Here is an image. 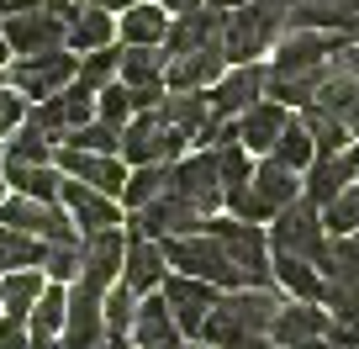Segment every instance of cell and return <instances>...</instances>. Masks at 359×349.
Here are the masks:
<instances>
[{
  "mask_svg": "<svg viewBox=\"0 0 359 349\" xmlns=\"http://www.w3.org/2000/svg\"><path fill=\"white\" fill-rule=\"evenodd\" d=\"M201 48H222V11L201 6V11L169 16V37H164V53H169V58L201 53Z\"/></svg>",
  "mask_w": 359,
  "mask_h": 349,
  "instance_id": "obj_21",
  "label": "cell"
},
{
  "mask_svg": "<svg viewBox=\"0 0 359 349\" xmlns=\"http://www.w3.org/2000/svg\"><path fill=\"white\" fill-rule=\"evenodd\" d=\"M264 91H269V69L264 64H233L212 91H206L212 96V117L217 122H238L254 101H264Z\"/></svg>",
  "mask_w": 359,
  "mask_h": 349,
  "instance_id": "obj_14",
  "label": "cell"
},
{
  "mask_svg": "<svg viewBox=\"0 0 359 349\" xmlns=\"http://www.w3.org/2000/svg\"><path fill=\"white\" fill-rule=\"evenodd\" d=\"M53 154H58V138L48 127H37L32 117L0 143V159H11V164H53Z\"/></svg>",
  "mask_w": 359,
  "mask_h": 349,
  "instance_id": "obj_33",
  "label": "cell"
},
{
  "mask_svg": "<svg viewBox=\"0 0 359 349\" xmlns=\"http://www.w3.org/2000/svg\"><path fill=\"white\" fill-rule=\"evenodd\" d=\"M48 259V244L32 233H16V228H0V275L11 270H43Z\"/></svg>",
  "mask_w": 359,
  "mask_h": 349,
  "instance_id": "obj_35",
  "label": "cell"
},
{
  "mask_svg": "<svg viewBox=\"0 0 359 349\" xmlns=\"http://www.w3.org/2000/svg\"><path fill=\"white\" fill-rule=\"evenodd\" d=\"M206 6H212V11H222V16H227V11H238V6H248V0H206Z\"/></svg>",
  "mask_w": 359,
  "mask_h": 349,
  "instance_id": "obj_47",
  "label": "cell"
},
{
  "mask_svg": "<svg viewBox=\"0 0 359 349\" xmlns=\"http://www.w3.org/2000/svg\"><path fill=\"white\" fill-rule=\"evenodd\" d=\"M180 344H185V338H180L175 317H169L164 296H158V291L137 296V312H133V349H180Z\"/></svg>",
  "mask_w": 359,
  "mask_h": 349,
  "instance_id": "obj_25",
  "label": "cell"
},
{
  "mask_svg": "<svg viewBox=\"0 0 359 349\" xmlns=\"http://www.w3.org/2000/svg\"><path fill=\"white\" fill-rule=\"evenodd\" d=\"M291 127V106H280V101H254L243 117H238V143L248 148V154H269L275 148V138Z\"/></svg>",
  "mask_w": 359,
  "mask_h": 349,
  "instance_id": "obj_24",
  "label": "cell"
},
{
  "mask_svg": "<svg viewBox=\"0 0 359 349\" xmlns=\"http://www.w3.org/2000/svg\"><path fill=\"white\" fill-rule=\"evenodd\" d=\"M348 69H354V74H359V53H348Z\"/></svg>",
  "mask_w": 359,
  "mask_h": 349,
  "instance_id": "obj_49",
  "label": "cell"
},
{
  "mask_svg": "<svg viewBox=\"0 0 359 349\" xmlns=\"http://www.w3.org/2000/svg\"><path fill=\"white\" fill-rule=\"evenodd\" d=\"M291 11H296V0H248V6L227 11L222 16L227 69H233V64H259V53H264V48L275 43V32L291 22Z\"/></svg>",
  "mask_w": 359,
  "mask_h": 349,
  "instance_id": "obj_3",
  "label": "cell"
},
{
  "mask_svg": "<svg viewBox=\"0 0 359 349\" xmlns=\"http://www.w3.org/2000/svg\"><path fill=\"white\" fill-rule=\"evenodd\" d=\"M43 291H48V275L43 270H11V275H0V317L27 323Z\"/></svg>",
  "mask_w": 359,
  "mask_h": 349,
  "instance_id": "obj_31",
  "label": "cell"
},
{
  "mask_svg": "<svg viewBox=\"0 0 359 349\" xmlns=\"http://www.w3.org/2000/svg\"><path fill=\"white\" fill-rule=\"evenodd\" d=\"M201 349H206V344H201Z\"/></svg>",
  "mask_w": 359,
  "mask_h": 349,
  "instance_id": "obj_53",
  "label": "cell"
},
{
  "mask_svg": "<svg viewBox=\"0 0 359 349\" xmlns=\"http://www.w3.org/2000/svg\"><path fill=\"white\" fill-rule=\"evenodd\" d=\"M323 228H327V238H354L359 233V180L344 185V191L323 206Z\"/></svg>",
  "mask_w": 359,
  "mask_h": 349,
  "instance_id": "obj_38",
  "label": "cell"
},
{
  "mask_svg": "<svg viewBox=\"0 0 359 349\" xmlns=\"http://www.w3.org/2000/svg\"><path fill=\"white\" fill-rule=\"evenodd\" d=\"M169 185H175V164H137V169H127L122 212H143V206H148V202H158Z\"/></svg>",
  "mask_w": 359,
  "mask_h": 349,
  "instance_id": "obj_34",
  "label": "cell"
},
{
  "mask_svg": "<svg viewBox=\"0 0 359 349\" xmlns=\"http://www.w3.org/2000/svg\"><path fill=\"white\" fill-rule=\"evenodd\" d=\"M354 16H359V0H296V11L285 27L296 32H348L354 37Z\"/></svg>",
  "mask_w": 359,
  "mask_h": 349,
  "instance_id": "obj_28",
  "label": "cell"
},
{
  "mask_svg": "<svg viewBox=\"0 0 359 349\" xmlns=\"http://www.w3.org/2000/svg\"><path fill=\"white\" fill-rule=\"evenodd\" d=\"M158 296H164V307H169V317H175V328H180V338L185 344H201V328H206V317H212V307H217V286H206V281H196V275H180V270H169V281L158 286Z\"/></svg>",
  "mask_w": 359,
  "mask_h": 349,
  "instance_id": "obj_8",
  "label": "cell"
},
{
  "mask_svg": "<svg viewBox=\"0 0 359 349\" xmlns=\"http://www.w3.org/2000/svg\"><path fill=\"white\" fill-rule=\"evenodd\" d=\"M164 259H169V270L196 275V281L217 286V291H243V281H238V270H233V259H227V254H222V244L206 233V223L196 228V233L164 238Z\"/></svg>",
  "mask_w": 359,
  "mask_h": 349,
  "instance_id": "obj_4",
  "label": "cell"
},
{
  "mask_svg": "<svg viewBox=\"0 0 359 349\" xmlns=\"http://www.w3.org/2000/svg\"><path fill=\"white\" fill-rule=\"evenodd\" d=\"M22 11H48V0H0V22H6V16H22Z\"/></svg>",
  "mask_w": 359,
  "mask_h": 349,
  "instance_id": "obj_44",
  "label": "cell"
},
{
  "mask_svg": "<svg viewBox=\"0 0 359 349\" xmlns=\"http://www.w3.org/2000/svg\"><path fill=\"white\" fill-rule=\"evenodd\" d=\"M354 244H359V233H354Z\"/></svg>",
  "mask_w": 359,
  "mask_h": 349,
  "instance_id": "obj_51",
  "label": "cell"
},
{
  "mask_svg": "<svg viewBox=\"0 0 359 349\" xmlns=\"http://www.w3.org/2000/svg\"><path fill=\"white\" fill-rule=\"evenodd\" d=\"M0 202H6V180H0Z\"/></svg>",
  "mask_w": 359,
  "mask_h": 349,
  "instance_id": "obj_50",
  "label": "cell"
},
{
  "mask_svg": "<svg viewBox=\"0 0 359 349\" xmlns=\"http://www.w3.org/2000/svg\"><path fill=\"white\" fill-rule=\"evenodd\" d=\"M11 58H37V53H58L64 48V16L58 11H22L0 22Z\"/></svg>",
  "mask_w": 359,
  "mask_h": 349,
  "instance_id": "obj_15",
  "label": "cell"
},
{
  "mask_svg": "<svg viewBox=\"0 0 359 349\" xmlns=\"http://www.w3.org/2000/svg\"><path fill=\"white\" fill-rule=\"evenodd\" d=\"M296 122L306 127V138H312L317 159H323V154H338V148H348V143H354V138L344 133V122H338V117H327L323 106H302V117H296Z\"/></svg>",
  "mask_w": 359,
  "mask_h": 349,
  "instance_id": "obj_36",
  "label": "cell"
},
{
  "mask_svg": "<svg viewBox=\"0 0 359 349\" xmlns=\"http://www.w3.org/2000/svg\"><path fill=\"white\" fill-rule=\"evenodd\" d=\"M79 6H90V11H106V16H116V11H133L137 0H79Z\"/></svg>",
  "mask_w": 359,
  "mask_h": 349,
  "instance_id": "obj_45",
  "label": "cell"
},
{
  "mask_svg": "<svg viewBox=\"0 0 359 349\" xmlns=\"http://www.w3.org/2000/svg\"><path fill=\"white\" fill-rule=\"evenodd\" d=\"M269 275H275V291H285L291 302H317L323 307V270H317L312 259L275 254V249H269Z\"/></svg>",
  "mask_w": 359,
  "mask_h": 349,
  "instance_id": "obj_27",
  "label": "cell"
},
{
  "mask_svg": "<svg viewBox=\"0 0 359 349\" xmlns=\"http://www.w3.org/2000/svg\"><path fill=\"white\" fill-rule=\"evenodd\" d=\"M95 117H101V122H111V127H127L137 117V106H133V91H127L122 79H116V85H106L101 96H95Z\"/></svg>",
  "mask_w": 359,
  "mask_h": 349,
  "instance_id": "obj_41",
  "label": "cell"
},
{
  "mask_svg": "<svg viewBox=\"0 0 359 349\" xmlns=\"http://www.w3.org/2000/svg\"><path fill=\"white\" fill-rule=\"evenodd\" d=\"M327 328H333V317L317 302H280V312L269 323V344L275 349H312V344H327Z\"/></svg>",
  "mask_w": 359,
  "mask_h": 349,
  "instance_id": "obj_18",
  "label": "cell"
},
{
  "mask_svg": "<svg viewBox=\"0 0 359 349\" xmlns=\"http://www.w3.org/2000/svg\"><path fill=\"white\" fill-rule=\"evenodd\" d=\"M116 64H122V48H101V53H85L79 58V85H85V91H95L101 96L106 85H116Z\"/></svg>",
  "mask_w": 359,
  "mask_h": 349,
  "instance_id": "obj_40",
  "label": "cell"
},
{
  "mask_svg": "<svg viewBox=\"0 0 359 349\" xmlns=\"http://www.w3.org/2000/svg\"><path fill=\"white\" fill-rule=\"evenodd\" d=\"M296 202H302V175L285 169V164H275V159H259L254 175H248V185L227 196V217L264 228V223H275V217H280L285 206H296Z\"/></svg>",
  "mask_w": 359,
  "mask_h": 349,
  "instance_id": "obj_2",
  "label": "cell"
},
{
  "mask_svg": "<svg viewBox=\"0 0 359 349\" xmlns=\"http://www.w3.org/2000/svg\"><path fill=\"white\" fill-rule=\"evenodd\" d=\"M164 69H169L164 48H122L116 79H122L127 91H164Z\"/></svg>",
  "mask_w": 359,
  "mask_h": 349,
  "instance_id": "obj_30",
  "label": "cell"
},
{
  "mask_svg": "<svg viewBox=\"0 0 359 349\" xmlns=\"http://www.w3.org/2000/svg\"><path fill=\"white\" fill-rule=\"evenodd\" d=\"M206 233L222 244V254L233 259V270L243 286H275L269 275V233L254 223H238V217H201Z\"/></svg>",
  "mask_w": 359,
  "mask_h": 349,
  "instance_id": "obj_5",
  "label": "cell"
},
{
  "mask_svg": "<svg viewBox=\"0 0 359 349\" xmlns=\"http://www.w3.org/2000/svg\"><path fill=\"white\" fill-rule=\"evenodd\" d=\"M58 206L69 212V223H74L79 238H85V233H106V228H127V212H122L116 196L90 191V185H79V180L58 185Z\"/></svg>",
  "mask_w": 359,
  "mask_h": 349,
  "instance_id": "obj_12",
  "label": "cell"
},
{
  "mask_svg": "<svg viewBox=\"0 0 359 349\" xmlns=\"http://www.w3.org/2000/svg\"><path fill=\"white\" fill-rule=\"evenodd\" d=\"M158 6H164L169 16H185V11H201L206 0H158Z\"/></svg>",
  "mask_w": 359,
  "mask_h": 349,
  "instance_id": "obj_46",
  "label": "cell"
},
{
  "mask_svg": "<svg viewBox=\"0 0 359 349\" xmlns=\"http://www.w3.org/2000/svg\"><path fill=\"white\" fill-rule=\"evenodd\" d=\"M185 138L175 133V122H169L164 112H137L133 122L122 127V159H127V169H137V164H175V159H185Z\"/></svg>",
  "mask_w": 359,
  "mask_h": 349,
  "instance_id": "obj_7",
  "label": "cell"
},
{
  "mask_svg": "<svg viewBox=\"0 0 359 349\" xmlns=\"http://www.w3.org/2000/svg\"><path fill=\"white\" fill-rule=\"evenodd\" d=\"M201 228V217H196V206L191 202H180L175 196V185H169L158 202H148L143 212H127V233H137V238H180V233H196Z\"/></svg>",
  "mask_w": 359,
  "mask_h": 349,
  "instance_id": "obj_16",
  "label": "cell"
},
{
  "mask_svg": "<svg viewBox=\"0 0 359 349\" xmlns=\"http://www.w3.org/2000/svg\"><path fill=\"white\" fill-rule=\"evenodd\" d=\"M0 180H6L11 196H27V202H58L64 175L53 164H11V159H0Z\"/></svg>",
  "mask_w": 359,
  "mask_h": 349,
  "instance_id": "obj_29",
  "label": "cell"
},
{
  "mask_svg": "<svg viewBox=\"0 0 359 349\" xmlns=\"http://www.w3.org/2000/svg\"><path fill=\"white\" fill-rule=\"evenodd\" d=\"M64 48L74 58H85V53H101V48H111V16L106 11H90V6H79V0H69L64 11Z\"/></svg>",
  "mask_w": 359,
  "mask_h": 349,
  "instance_id": "obj_22",
  "label": "cell"
},
{
  "mask_svg": "<svg viewBox=\"0 0 359 349\" xmlns=\"http://www.w3.org/2000/svg\"><path fill=\"white\" fill-rule=\"evenodd\" d=\"M0 349H32V338H27V323H16V317H0Z\"/></svg>",
  "mask_w": 359,
  "mask_h": 349,
  "instance_id": "obj_43",
  "label": "cell"
},
{
  "mask_svg": "<svg viewBox=\"0 0 359 349\" xmlns=\"http://www.w3.org/2000/svg\"><path fill=\"white\" fill-rule=\"evenodd\" d=\"M169 281V259H164V244L158 238H137L127 233V259H122V286L133 296H148Z\"/></svg>",
  "mask_w": 359,
  "mask_h": 349,
  "instance_id": "obj_20",
  "label": "cell"
},
{
  "mask_svg": "<svg viewBox=\"0 0 359 349\" xmlns=\"http://www.w3.org/2000/svg\"><path fill=\"white\" fill-rule=\"evenodd\" d=\"M175 196H180V202H191L196 217H217V212H222L227 191H222V175H217V154H212V148L175 159Z\"/></svg>",
  "mask_w": 359,
  "mask_h": 349,
  "instance_id": "obj_11",
  "label": "cell"
},
{
  "mask_svg": "<svg viewBox=\"0 0 359 349\" xmlns=\"http://www.w3.org/2000/svg\"><path fill=\"white\" fill-rule=\"evenodd\" d=\"M354 180H359V138L348 148H338V154L312 159V169L302 175V202H312L317 212H323V206L333 202L344 185H354Z\"/></svg>",
  "mask_w": 359,
  "mask_h": 349,
  "instance_id": "obj_17",
  "label": "cell"
},
{
  "mask_svg": "<svg viewBox=\"0 0 359 349\" xmlns=\"http://www.w3.org/2000/svg\"><path fill=\"white\" fill-rule=\"evenodd\" d=\"M354 32H359V22H354Z\"/></svg>",
  "mask_w": 359,
  "mask_h": 349,
  "instance_id": "obj_52",
  "label": "cell"
},
{
  "mask_svg": "<svg viewBox=\"0 0 359 349\" xmlns=\"http://www.w3.org/2000/svg\"><path fill=\"white\" fill-rule=\"evenodd\" d=\"M122 259H127V228H106V233H85L79 238V281L90 291H111L122 281Z\"/></svg>",
  "mask_w": 359,
  "mask_h": 349,
  "instance_id": "obj_10",
  "label": "cell"
},
{
  "mask_svg": "<svg viewBox=\"0 0 359 349\" xmlns=\"http://www.w3.org/2000/svg\"><path fill=\"white\" fill-rule=\"evenodd\" d=\"M11 64V48H6V32H0V69Z\"/></svg>",
  "mask_w": 359,
  "mask_h": 349,
  "instance_id": "obj_48",
  "label": "cell"
},
{
  "mask_svg": "<svg viewBox=\"0 0 359 349\" xmlns=\"http://www.w3.org/2000/svg\"><path fill=\"white\" fill-rule=\"evenodd\" d=\"M285 296L275 286H243V291H222L201 328L206 349H275L269 344V323L280 312Z\"/></svg>",
  "mask_w": 359,
  "mask_h": 349,
  "instance_id": "obj_1",
  "label": "cell"
},
{
  "mask_svg": "<svg viewBox=\"0 0 359 349\" xmlns=\"http://www.w3.org/2000/svg\"><path fill=\"white\" fill-rule=\"evenodd\" d=\"M74 74H79V58L69 53V48H58V53H37V58H11V64H6V85L22 91L27 106L53 101L64 85H74Z\"/></svg>",
  "mask_w": 359,
  "mask_h": 349,
  "instance_id": "obj_6",
  "label": "cell"
},
{
  "mask_svg": "<svg viewBox=\"0 0 359 349\" xmlns=\"http://www.w3.org/2000/svg\"><path fill=\"white\" fill-rule=\"evenodd\" d=\"M264 159H275V164H285V169H296V175H306V169H312V159H317V148H312V138H306V127L291 117V127L275 138V148H269Z\"/></svg>",
  "mask_w": 359,
  "mask_h": 349,
  "instance_id": "obj_37",
  "label": "cell"
},
{
  "mask_svg": "<svg viewBox=\"0 0 359 349\" xmlns=\"http://www.w3.org/2000/svg\"><path fill=\"white\" fill-rule=\"evenodd\" d=\"M27 117H32L37 127H48V133H53L58 143H64L69 133H79L85 122H95V91H85V85L74 79V85H64V91L53 96V101L32 106Z\"/></svg>",
  "mask_w": 359,
  "mask_h": 349,
  "instance_id": "obj_19",
  "label": "cell"
},
{
  "mask_svg": "<svg viewBox=\"0 0 359 349\" xmlns=\"http://www.w3.org/2000/svg\"><path fill=\"white\" fill-rule=\"evenodd\" d=\"M53 169L64 180H79L90 191H106L122 202V185H127V159L122 154H85V148H58Z\"/></svg>",
  "mask_w": 359,
  "mask_h": 349,
  "instance_id": "obj_13",
  "label": "cell"
},
{
  "mask_svg": "<svg viewBox=\"0 0 359 349\" xmlns=\"http://www.w3.org/2000/svg\"><path fill=\"white\" fill-rule=\"evenodd\" d=\"M222 74H227V53H222V48H201V53L169 58V69H164V91H180V96L212 91Z\"/></svg>",
  "mask_w": 359,
  "mask_h": 349,
  "instance_id": "obj_23",
  "label": "cell"
},
{
  "mask_svg": "<svg viewBox=\"0 0 359 349\" xmlns=\"http://www.w3.org/2000/svg\"><path fill=\"white\" fill-rule=\"evenodd\" d=\"M169 37V11L137 0L133 11H122V48H164Z\"/></svg>",
  "mask_w": 359,
  "mask_h": 349,
  "instance_id": "obj_32",
  "label": "cell"
},
{
  "mask_svg": "<svg viewBox=\"0 0 359 349\" xmlns=\"http://www.w3.org/2000/svg\"><path fill=\"white\" fill-rule=\"evenodd\" d=\"M269 233V249L275 254H296V259H323V249H327V228H323V212H317L312 202H296V206H285L275 223L264 228Z\"/></svg>",
  "mask_w": 359,
  "mask_h": 349,
  "instance_id": "obj_9",
  "label": "cell"
},
{
  "mask_svg": "<svg viewBox=\"0 0 359 349\" xmlns=\"http://www.w3.org/2000/svg\"><path fill=\"white\" fill-rule=\"evenodd\" d=\"M312 106H323L327 117H338L348 138H359V74H354L348 64H344V69H333V74L317 85Z\"/></svg>",
  "mask_w": 359,
  "mask_h": 349,
  "instance_id": "obj_26",
  "label": "cell"
},
{
  "mask_svg": "<svg viewBox=\"0 0 359 349\" xmlns=\"http://www.w3.org/2000/svg\"><path fill=\"white\" fill-rule=\"evenodd\" d=\"M58 148H85V154H122V127H111V122H85L79 133H69Z\"/></svg>",
  "mask_w": 359,
  "mask_h": 349,
  "instance_id": "obj_39",
  "label": "cell"
},
{
  "mask_svg": "<svg viewBox=\"0 0 359 349\" xmlns=\"http://www.w3.org/2000/svg\"><path fill=\"white\" fill-rule=\"evenodd\" d=\"M27 112H32V106L22 101V91H11V85H0V143H6V138H11L16 127L27 122Z\"/></svg>",
  "mask_w": 359,
  "mask_h": 349,
  "instance_id": "obj_42",
  "label": "cell"
}]
</instances>
